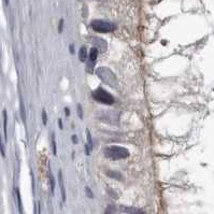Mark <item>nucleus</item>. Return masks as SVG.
Returning a JSON list of instances; mask_svg holds the SVG:
<instances>
[{"instance_id": "nucleus-1", "label": "nucleus", "mask_w": 214, "mask_h": 214, "mask_svg": "<svg viewBox=\"0 0 214 214\" xmlns=\"http://www.w3.org/2000/svg\"><path fill=\"white\" fill-rule=\"evenodd\" d=\"M103 153L107 158H110L112 160H120L128 158L130 153L127 149L118 145H110L103 150Z\"/></svg>"}, {"instance_id": "nucleus-2", "label": "nucleus", "mask_w": 214, "mask_h": 214, "mask_svg": "<svg viewBox=\"0 0 214 214\" xmlns=\"http://www.w3.org/2000/svg\"><path fill=\"white\" fill-rule=\"evenodd\" d=\"M96 75L103 83L111 87H116L117 86V78L113 73L111 69L107 67H99L96 69Z\"/></svg>"}, {"instance_id": "nucleus-3", "label": "nucleus", "mask_w": 214, "mask_h": 214, "mask_svg": "<svg viewBox=\"0 0 214 214\" xmlns=\"http://www.w3.org/2000/svg\"><path fill=\"white\" fill-rule=\"evenodd\" d=\"M90 27L94 31L100 33H108V32H113L116 29V25L112 22H108V21L103 20H94L90 23Z\"/></svg>"}, {"instance_id": "nucleus-4", "label": "nucleus", "mask_w": 214, "mask_h": 214, "mask_svg": "<svg viewBox=\"0 0 214 214\" xmlns=\"http://www.w3.org/2000/svg\"><path fill=\"white\" fill-rule=\"evenodd\" d=\"M93 98L97 101V102H100V103H103V105H113L115 102L114 100V97L112 96L110 93H108L103 88H97L96 90H94L92 94Z\"/></svg>"}, {"instance_id": "nucleus-5", "label": "nucleus", "mask_w": 214, "mask_h": 214, "mask_svg": "<svg viewBox=\"0 0 214 214\" xmlns=\"http://www.w3.org/2000/svg\"><path fill=\"white\" fill-rule=\"evenodd\" d=\"M90 43L94 45V48H96L98 51L100 52H105L107 51V48H108V44L105 42V40L101 39V38H98V37H92L90 38Z\"/></svg>"}, {"instance_id": "nucleus-6", "label": "nucleus", "mask_w": 214, "mask_h": 214, "mask_svg": "<svg viewBox=\"0 0 214 214\" xmlns=\"http://www.w3.org/2000/svg\"><path fill=\"white\" fill-rule=\"evenodd\" d=\"M120 210L123 212V213L126 214H147L143 210L138 209V208L135 207H126V205H120Z\"/></svg>"}, {"instance_id": "nucleus-7", "label": "nucleus", "mask_w": 214, "mask_h": 214, "mask_svg": "<svg viewBox=\"0 0 214 214\" xmlns=\"http://www.w3.org/2000/svg\"><path fill=\"white\" fill-rule=\"evenodd\" d=\"M99 118H101V120L105 118V120L109 123H116V122H118V113L117 112H113V111L105 112V115L101 114V116Z\"/></svg>"}, {"instance_id": "nucleus-8", "label": "nucleus", "mask_w": 214, "mask_h": 214, "mask_svg": "<svg viewBox=\"0 0 214 214\" xmlns=\"http://www.w3.org/2000/svg\"><path fill=\"white\" fill-rule=\"evenodd\" d=\"M58 183H59V187H60L61 200H63V202H66V189H65V184H63V178L61 171H59L58 173Z\"/></svg>"}, {"instance_id": "nucleus-9", "label": "nucleus", "mask_w": 214, "mask_h": 214, "mask_svg": "<svg viewBox=\"0 0 214 214\" xmlns=\"http://www.w3.org/2000/svg\"><path fill=\"white\" fill-rule=\"evenodd\" d=\"M105 174H107L109 178H111V179L117 180V181H122V180H123V175H122V173H120V171L107 170V171H105Z\"/></svg>"}, {"instance_id": "nucleus-10", "label": "nucleus", "mask_w": 214, "mask_h": 214, "mask_svg": "<svg viewBox=\"0 0 214 214\" xmlns=\"http://www.w3.org/2000/svg\"><path fill=\"white\" fill-rule=\"evenodd\" d=\"M87 57H88V55H87V50H86L85 46H82V48H80V51H79V59H80V61L84 63V61H86Z\"/></svg>"}, {"instance_id": "nucleus-11", "label": "nucleus", "mask_w": 214, "mask_h": 214, "mask_svg": "<svg viewBox=\"0 0 214 214\" xmlns=\"http://www.w3.org/2000/svg\"><path fill=\"white\" fill-rule=\"evenodd\" d=\"M98 53L99 51L97 50L96 48H93L92 50H90V55H88V59H90V61H92V63H95L97 59V57H98Z\"/></svg>"}, {"instance_id": "nucleus-12", "label": "nucleus", "mask_w": 214, "mask_h": 214, "mask_svg": "<svg viewBox=\"0 0 214 214\" xmlns=\"http://www.w3.org/2000/svg\"><path fill=\"white\" fill-rule=\"evenodd\" d=\"M51 144H52V150H53V155H57V147H56V140H55V135L54 132L51 133Z\"/></svg>"}, {"instance_id": "nucleus-13", "label": "nucleus", "mask_w": 214, "mask_h": 214, "mask_svg": "<svg viewBox=\"0 0 214 214\" xmlns=\"http://www.w3.org/2000/svg\"><path fill=\"white\" fill-rule=\"evenodd\" d=\"M7 127H8V115H7V111H3V131H5V138L6 141H7Z\"/></svg>"}, {"instance_id": "nucleus-14", "label": "nucleus", "mask_w": 214, "mask_h": 214, "mask_svg": "<svg viewBox=\"0 0 214 214\" xmlns=\"http://www.w3.org/2000/svg\"><path fill=\"white\" fill-rule=\"evenodd\" d=\"M55 186H56L55 178H54V175H53V173L50 171V187H51V192H52V194H54V192H55Z\"/></svg>"}, {"instance_id": "nucleus-15", "label": "nucleus", "mask_w": 214, "mask_h": 214, "mask_svg": "<svg viewBox=\"0 0 214 214\" xmlns=\"http://www.w3.org/2000/svg\"><path fill=\"white\" fill-rule=\"evenodd\" d=\"M20 110H21V117H22L23 122L26 123V112H25V107H24V102H23V100H21Z\"/></svg>"}, {"instance_id": "nucleus-16", "label": "nucleus", "mask_w": 214, "mask_h": 214, "mask_svg": "<svg viewBox=\"0 0 214 214\" xmlns=\"http://www.w3.org/2000/svg\"><path fill=\"white\" fill-rule=\"evenodd\" d=\"M86 135H87V143H86V144L88 145V147H90V151H92L93 150V140H92V135H90L88 129H86Z\"/></svg>"}, {"instance_id": "nucleus-17", "label": "nucleus", "mask_w": 214, "mask_h": 214, "mask_svg": "<svg viewBox=\"0 0 214 214\" xmlns=\"http://www.w3.org/2000/svg\"><path fill=\"white\" fill-rule=\"evenodd\" d=\"M15 193H16V199H17L18 210H20V213L22 214V212H23V210H22V201H21V195H20V192H18V189H17V188H16Z\"/></svg>"}, {"instance_id": "nucleus-18", "label": "nucleus", "mask_w": 214, "mask_h": 214, "mask_svg": "<svg viewBox=\"0 0 214 214\" xmlns=\"http://www.w3.org/2000/svg\"><path fill=\"white\" fill-rule=\"evenodd\" d=\"M77 111H78V115H79V118H83V109H82V105H77Z\"/></svg>"}, {"instance_id": "nucleus-19", "label": "nucleus", "mask_w": 214, "mask_h": 214, "mask_svg": "<svg viewBox=\"0 0 214 214\" xmlns=\"http://www.w3.org/2000/svg\"><path fill=\"white\" fill-rule=\"evenodd\" d=\"M94 63H92V61H88L87 67H86V71H87L88 73H92V72H93V70H94Z\"/></svg>"}, {"instance_id": "nucleus-20", "label": "nucleus", "mask_w": 214, "mask_h": 214, "mask_svg": "<svg viewBox=\"0 0 214 214\" xmlns=\"http://www.w3.org/2000/svg\"><path fill=\"white\" fill-rule=\"evenodd\" d=\"M42 123H43V125L48 124V115H46L45 110H42Z\"/></svg>"}, {"instance_id": "nucleus-21", "label": "nucleus", "mask_w": 214, "mask_h": 214, "mask_svg": "<svg viewBox=\"0 0 214 214\" xmlns=\"http://www.w3.org/2000/svg\"><path fill=\"white\" fill-rule=\"evenodd\" d=\"M0 153H1V156H2V157H5V156H6V153H5V147H3L2 140H1V136H0Z\"/></svg>"}, {"instance_id": "nucleus-22", "label": "nucleus", "mask_w": 214, "mask_h": 214, "mask_svg": "<svg viewBox=\"0 0 214 214\" xmlns=\"http://www.w3.org/2000/svg\"><path fill=\"white\" fill-rule=\"evenodd\" d=\"M85 193H86V196H87L88 198H93V197H94V194H93V192L90 190V188L88 187V186H86L85 187Z\"/></svg>"}, {"instance_id": "nucleus-23", "label": "nucleus", "mask_w": 214, "mask_h": 214, "mask_svg": "<svg viewBox=\"0 0 214 214\" xmlns=\"http://www.w3.org/2000/svg\"><path fill=\"white\" fill-rule=\"evenodd\" d=\"M41 213V207H40V202H37L35 205V214Z\"/></svg>"}, {"instance_id": "nucleus-24", "label": "nucleus", "mask_w": 214, "mask_h": 214, "mask_svg": "<svg viewBox=\"0 0 214 214\" xmlns=\"http://www.w3.org/2000/svg\"><path fill=\"white\" fill-rule=\"evenodd\" d=\"M63 20L61 18V20L59 21V24H58V32L59 33L63 32Z\"/></svg>"}, {"instance_id": "nucleus-25", "label": "nucleus", "mask_w": 214, "mask_h": 214, "mask_svg": "<svg viewBox=\"0 0 214 214\" xmlns=\"http://www.w3.org/2000/svg\"><path fill=\"white\" fill-rule=\"evenodd\" d=\"M105 214H114V208L112 205L108 207V209L105 210Z\"/></svg>"}, {"instance_id": "nucleus-26", "label": "nucleus", "mask_w": 214, "mask_h": 214, "mask_svg": "<svg viewBox=\"0 0 214 214\" xmlns=\"http://www.w3.org/2000/svg\"><path fill=\"white\" fill-rule=\"evenodd\" d=\"M71 140H72V142L75 143V144H77L78 142H79V139H78V137L75 135H73L72 137H71Z\"/></svg>"}, {"instance_id": "nucleus-27", "label": "nucleus", "mask_w": 214, "mask_h": 214, "mask_svg": "<svg viewBox=\"0 0 214 214\" xmlns=\"http://www.w3.org/2000/svg\"><path fill=\"white\" fill-rule=\"evenodd\" d=\"M69 51H70V54H73V53H75V45H73V44H70L69 45Z\"/></svg>"}, {"instance_id": "nucleus-28", "label": "nucleus", "mask_w": 214, "mask_h": 214, "mask_svg": "<svg viewBox=\"0 0 214 214\" xmlns=\"http://www.w3.org/2000/svg\"><path fill=\"white\" fill-rule=\"evenodd\" d=\"M65 114L67 116H69V114H70V111H69V108H65Z\"/></svg>"}, {"instance_id": "nucleus-29", "label": "nucleus", "mask_w": 214, "mask_h": 214, "mask_svg": "<svg viewBox=\"0 0 214 214\" xmlns=\"http://www.w3.org/2000/svg\"><path fill=\"white\" fill-rule=\"evenodd\" d=\"M58 123H59V128L63 129V122H61V120H58Z\"/></svg>"}, {"instance_id": "nucleus-30", "label": "nucleus", "mask_w": 214, "mask_h": 214, "mask_svg": "<svg viewBox=\"0 0 214 214\" xmlns=\"http://www.w3.org/2000/svg\"><path fill=\"white\" fill-rule=\"evenodd\" d=\"M6 3H7V5H9V0H6Z\"/></svg>"}]
</instances>
